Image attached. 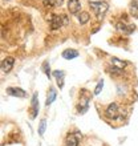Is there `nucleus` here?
Segmentation results:
<instances>
[{"mask_svg":"<svg viewBox=\"0 0 138 146\" xmlns=\"http://www.w3.org/2000/svg\"><path fill=\"white\" fill-rule=\"evenodd\" d=\"M68 9L72 15H77L81 9V3L80 0H69L68 1Z\"/></svg>","mask_w":138,"mask_h":146,"instance_id":"8","label":"nucleus"},{"mask_svg":"<svg viewBox=\"0 0 138 146\" xmlns=\"http://www.w3.org/2000/svg\"><path fill=\"white\" fill-rule=\"evenodd\" d=\"M69 23V19L65 15H53L49 19V24H50V29L52 31H56V29H60L61 27L66 25Z\"/></svg>","mask_w":138,"mask_h":146,"instance_id":"2","label":"nucleus"},{"mask_svg":"<svg viewBox=\"0 0 138 146\" xmlns=\"http://www.w3.org/2000/svg\"><path fill=\"white\" fill-rule=\"evenodd\" d=\"M77 19H78V23L80 24H86L89 21V19H90V16H89L88 12H80Z\"/></svg>","mask_w":138,"mask_h":146,"instance_id":"17","label":"nucleus"},{"mask_svg":"<svg viewBox=\"0 0 138 146\" xmlns=\"http://www.w3.org/2000/svg\"><path fill=\"white\" fill-rule=\"evenodd\" d=\"M42 70H44V73L48 76V78H50V68H49V62L48 61H45L42 64Z\"/></svg>","mask_w":138,"mask_h":146,"instance_id":"19","label":"nucleus"},{"mask_svg":"<svg viewBox=\"0 0 138 146\" xmlns=\"http://www.w3.org/2000/svg\"><path fill=\"white\" fill-rule=\"evenodd\" d=\"M31 108H32V118H34L38 113V98H37V92L33 93L32 96V102H31Z\"/></svg>","mask_w":138,"mask_h":146,"instance_id":"11","label":"nucleus"},{"mask_svg":"<svg viewBox=\"0 0 138 146\" xmlns=\"http://www.w3.org/2000/svg\"><path fill=\"white\" fill-rule=\"evenodd\" d=\"M45 127H46V119H41V121H40V126H38V134L44 135V133H45Z\"/></svg>","mask_w":138,"mask_h":146,"instance_id":"18","label":"nucleus"},{"mask_svg":"<svg viewBox=\"0 0 138 146\" xmlns=\"http://www.w3.org/2000/svg\"><path fill=\"white\" fill-rule=\"evenodd\" d=\"M129 11H130V15L133 17H137L138 19V1L137 0H133L129 5Z\"/></svg>","mask_w":138,"mask_h":146,"instance_id":"14","label":"nucleus"},{"mask_svg":"<svg viewBox=\"0 0 138 146\" xmlns=\"http://www.w3.org/2000/svg\"><path fill=\"white\" fill-rule=\"evenodd\" d=\"M102 88H104V81L101 80V81H98V84H97L96 89H94V94H96V96H98V94H100V92L102 90Z\"/></svg>","mask_w":138,"mask_h":146,"instance_id":"20","label":"nucleus"},{"mask_svg":"<svg viewBox=\"0 0 138 146\" xmlns=\"http://www.w3.org/2000/svg\"><path fill=\"white\" fill-rule=\"evenodd\" d=\"M115 28L118 29V31L123 32V33H127V35H130V33H133L134 32V25L133 24H126V23H117L115 24Z\"/></svg>","mask_w":138,"mask_h":146,"instance_id":"7","label":"nucleus"},{"mask_svg":"<svg viewBox=\"0 0 138 146\" xmlns=\"http://www.w3.org/2000/svg\"><path fill=\"white\" fill-rule=\"evenodd\" d=\"M44 5H48V7H52V8H56V7H60L64 0H42Z\"/></svg>","mask_w":138,"mask_h":146,"instance_id":"16","label":"nucleus"},{"mask_svg":"<svg viewBox=\"0 0 138 146\" xmlns=\"http://www.w3.org/2000/svg\"><path fill=\"white\" fill-rule=\"evenodd\" d=\"M56 90H54L53 88L49 89V93H48V97H46V101H45V106H49L52 102H53L54 100H56Z\"/></svg>","mask_w":138,"mask_h":146,"instance_id":"15","label":"nucleus"},{"mask_svg":"<svg viewBox=\"0 0 138 146\" xmlns=\"http://www.w3.org/2000/svg\"><path fill=\"white\" fill-rule=\"evenodd\" d=\"M80 138H81L80 133H70V134H68V137H66L65 145L66 146H78Z\"/></svg>","mask_w":138,"mask_h":146,"instance_id":"6","label":"nucleus"},{"mask_svg":"<svg viewBox=\"0 0 138 146\" xmlns=\"http://www.w3.org/2000/svg\"><path fill=\"white\" fill-rule=\"evenodd\" d=\"M53 76L57 81V85L58 88L61 89L64 86V77H65V72H62V70H54L53 72Z\"/></svg>","mask_w":138,"mask_h":146,"instance_id":"12","label":"nucleus"},{"mask_svg":"<svg viewBox=\"0 0 138 146\" xmlns=\"http://www.w3.org/2000/svg\"><path fill=\"white\" fill-rule=\"evenodd\" d=\"M110 65L113 66V68H115V69L122 70L123 68L127 65V61L119 60V58H117V57H111V58H110Z\"/></svg>","mask_w":138,"mask_h":146,"instance_id":"9","label":"nucleus"},{"mask_svg":"<svg viewBox=\"0 0 138 146\" xmlns=\"http://www.w3.org/2000/svg\"><path fill=\"white\" fill-rule=\"evenodd\" d=\"M7 93L9 94V96H13V97H21V98L27 96L25 90H23V89H20V88H7Z\"/></svg>","mask_w":138,"mask_h":146,"instance_id":"10","label":"nucleus"},{"mask_svg":"<svg viewBox=\"0 0 138 146\" xmlns=\"http://www.w3.org/2000/svg\"><path fill=\"white\" fill-rule=\"evenodd\" d=\"M89 5H90L92 11L94 12V15H96V17L98 20H102L104 15L106 13L107 8H109V4L106 1H104V0L102 1H90Z\"/></svg>","mask_w":138,"mask_h":146,"instance_id":"1","label":"nucleus"},{"mask_svg":"<svg viewBox=\"0 0 138 146\" xmlns=\"http://www.w3.org/2000/svg\"><path fill=\"white\" fill-rule=\"evenodd\" d=\"M13 65H15V58L11 57V56H8V57L3 58V61L0 64V69H1L3 73H8L13 68Z\"/></svg>","mask_w":138,"mask_h":146,"instance_id":"4","label":"nucleus"},{"mask_svg":"<svg viewBox=\"0 0 138 146\" xmlns=\"http://www.w3.org/2000/svg\"><path fill=\"white\" fill-rule=\"evenodd\" d=\"M88 109H89V97L82 94V97H81L80 101H78V105H77V111H78L80 114H84V113L88 111Z\"/></svg>","mask_w":138,"mask_h":146,"instance_id":"5","label":"nucleus"},{"mask_svg":"<svg viewBox=\"0 0 138 146\" xmlns=\"http://www.w3.org/2000/svg\"><path fill=\"white\" fill-rule=\"evenodd\" d=\"M118 114H119V108L115 102H111V104L105 109V115H106L107 118L115 119V118H118Z\"/></svg>","mask_w":138,"mask_h":146,"instance_id":"3","label":"nucleus"},{"mask_svg":"<svg viewBox=\"0 0 138 146\" xmlns=\"http://www.w3.org/2000/svg\"><path fill=\"white\" fill-rule=\"evenodd\" d=\"M62 57L66 58V60H72V58L78 57V52L74 49H66L62 52Z\"/></svg>","mask_w":138,"mask_h":146,"instance_id":"13","label":"nucleus"}]
</instances>
